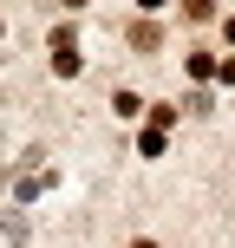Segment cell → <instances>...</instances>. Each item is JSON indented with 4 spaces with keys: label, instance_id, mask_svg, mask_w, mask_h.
Listing matches in <instances>:
<instances>
[{
    "label": "cell",
    "instance_id": "6da1fadb",
    "mask_svg": "<svg viewBox=\"0 0 235 248\" xmlns=\"http://www.w3.org/2000/svg\"><path fill=\"white\" fill-rule=\"evenodd\" d=\"M131 248H157V242H131Z\"/></svg>",
    "mask_w": 235,
    "mask_h": 248
}]
</instances>
